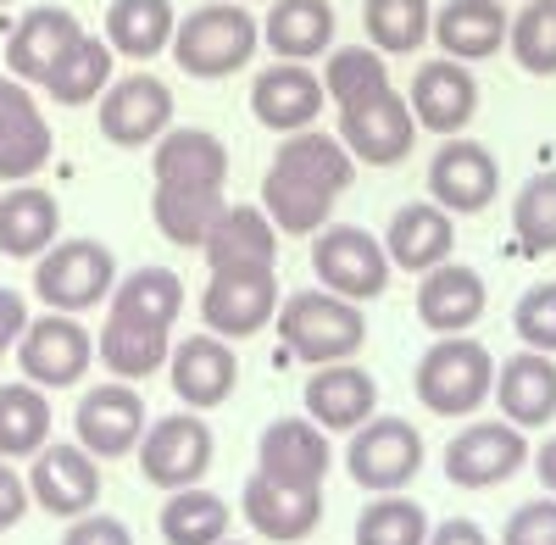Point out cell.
<instances>
[{"instance_id":"obj_1","label":"cell","mask_w":556,"mask_h":545,"mask_svg":"<svg viewBox=\"0 0 556 545\" xmlns=\"http://www.w3.org/2000/svg\"><path fill=\"white\" fill-rule=\"evenodd\" d=\"M156 195H151V217L162 240L201 251L206 229L217 223V212L228 206V145L206 128H167L156 140Z\"/></svg>"},{"instance_id":"obj_2","label":"cell","mask_w":556,"mask_h":545,"mask_svg":"<svg viewBox=\"0 0 556 545\" xmlns=\"http://www.w3.org/2000/svg\"><path fill=\"white\" fill-rule=\"evenodd\" d=\"M356 185V156L340 134L295 128L273 151V167L262 178V212L278 235H317L334 217V201Z\"/></svg>"},{"instance_id":"obj_3","label":"cell","mask_w":556,"mask_h":545,"mask_svg":"<svg viewBox=\"0 0 556 545\" xmlns=\"http://www.w3.org/2000/svg\"><path fill=\"white\" fill-rule=\"evenodd\" d=\"M112 312L96 340V356L112 368V379H151L173 356V324L184 312V284L173 267H134L123 284H112Z\"/></svg>"},{"instance_id":"obj_4","label":"cell","mask_w":556,"mask_h":545,"mask_svg":"<svg viewBox=\"0 0 556 545\" xmlns=\"http://www.w3.org/2000/svg\"><path fill=\"white\" fill-rule=\"evenodd\" d=\"M262 45V23L245 12V0H206L173 28V62L190 78H228L240 73Z\"/></svg>"},{"instance_id":"obj_5","label":"cell","mask_w":556,"mask_h":545,"mask_svg":"<svg viewBox=\"0 0 556 545\" xmlns=\"http://www.w3.org/2000/svg\"><path fill=\"white\" fill-rule=\"evenodd\" d=\"M273 324H278L285 351L295 362H312V368H323V362H351L367 340L362 306L334 295V290H301L290 301H278Z\"/></svg>"},{"instance_id":"obj_6","label":"cell","mask_w":556,"mask_h":545,"mask_svg":"<svg viewBox=\"0 0 556 545\" xmlns=\"http://www.w3.org/2000/svg\"><path fill=\"white\" fill-rule=\"evenodd\" d=\"M412 390L434 418H468L495 390V356L468 334H440V345H429L417 362Z\"/></svg>"},{"instance_id":"obj_7","label":"cell","mask_w":556,"mask_h":545,"mask_svg":"<svg viewBox=\"0 0 556 545\" xmlns=\"http://www.w3.org/2000/svg\"><path fill=\"white\" fill-rule=\"evenodd\" d=\"M340 140L362 167H395L417 145V117L406 96L384 78V84H367L362 96L340 101Z\"/></svg>"},{"instance_id":"obj_8","label":"cell","mask_w":556,"mask_h":545,"mask_svg":"<svg viewBox=\"0 0 556 545\" xmlns=\"http://www.w3.org/2000/svg\"><path fill=\"white\" fill-rule=\"evenodd\" d=\"M117 284V262L101 240H56L45 256H34V295L51 312H89Z\"/></svg>"},{"instance_id":"obj_9","label":"cell","mask_w":556,"mask_h":545,"mask_svg":"<svg viewBox=\"0 0 556 545\" xmlns=\"http://www.w3.org/2000/svg\"><path fill=\"white\" fill-rule=\"evenodd\" d=\"M278 312V279L273 262H223L212 267L206 295H201V324L223 340H245L273 324Z\"/></svg>"},{"instance_id":"obj_10","label":"cell","mask_w":556,"mask_h":545,"mask_svg":"<svg viewBox=\"0 0 556 545\" xmlns=\"http://www.w3.org/2000/svg\"><path fill=\"white\" fill-rule=\"evenodd\" d=\"M312 267L323 290H334L345 301H374L390 284V251L379 235L356 229V223H323L312 235Z\"/></svg>"},{"instance_id":"obj_11","label":"cell","mask_w":556,"mask_h":545,"mask_svg":"<svg viewBox=\"0 0 556 545\" xmlns=\"http://www.w3.org/2000/svg\"><path fill=\"white\" fill-rule=\"evenodd\" d=\"M424 468V434H417L406 418H367L362 429H351L345 445V473L367 490V495H384V490H406Z\"/></svg>"},{"instance_id":"obj_12","label":"cell","mask_w":556,"mask_h":545,"mask_svg":"<svg viewBox=\"0 0 556 545\" xmlns=\"http://www.w3.org/2000/svg\"><path fill=\"white\" fill-rule=\"evenodd\" d=\"M96 362V334H89L73 312H45V317H28V329L17 340V368L28 384L39 390H67L89 373Z\"/></svg>"},{"instance_id":"obj_13","label":"cell","mask_w":556,"mask_h":545,"mask_svg":"<svg viewBox=\"0 0 556 545\" xmlns=\"http://www.w3.org/2000/svg\"><path fill=\"white\" fill-rule=\"evenodd\" d=\"M212 429L206 418L195 413H173V418H156L139 434V473H146L156 490H184V484H201L206 468H212Z\"/></svg>"},{"instance_id":"obj_14","label":"cell","mask_w":556,"mask_h":545,"mask_svg":"<svg viewBox=\"0 0 556 545\" xmlns=\"http://www.w3.org/2000/svg\"><path fill=\"white\" fill-rule=\"evenodd\" d=\"M440 462H445V479L456 490H495V484H506L529 462V440H523L518 423H506V418L468 423L462 434L445 440V457Z\"/></svg>"},{"instance_id":"obj_15","label":"cell","mask_w":556,"mask_h":545,"mask_svg":"<svg viewBox=\"0 0 556 545\" xmlns=\"http://www.w3.org/2000/svg\"><path fill=\"white\" fill-rule=\"evenodd\" d=\"M101 134L123 151H139V145H156L162 134L173 128V89L151 73H128V78H112L101 89Z\"/></svg>"},{"instance_id":"obj_16","label":"cell","mask_w":556,"mask_h":545,"mask_svg":"<svg viewBox=\"0 0 556 545\" xmlns=\"http://www.w3.org/2000/svg\"><path fill=\"white\" fill-rule=\"evenodd\" d=\"M28 495H34V507H45L51 518L96 512V502H101V457H89L78 440L73 445L45 440L34 451V468H28Z\"/></svg>"},{"instance_id":"obj_17","label":"cell","mask_w":556,"mask_h":545,"mask_svg":"<svg viewBox=\"0 0 556 545\" xmlns=\"http://www.w3.org/2000/svg\"><path fill=\"white\" fill-rule=\"evenodd\" d=\"M78 445L101 462H117L128 451H139V434H146V401L139 390H128V379H112L101 390H84L78 413H73Z\"/></svg>"},{"instance_id":"obj_18","label":"cell","mask_w":556,"mask_h":545,"mask_svg":"<svg viewBox=\"0 0 556 545\" xmlns=\"http://www.w3.org/2000/svg\"><path fill=\"white\" fill-rule=\"evenodd\" d=\"M406 106L417 117V128H429V134H462L473 123L479 112V78L468 62H456V56H440V62H424L412 73V89H406Z\"/></svg>"},{"instance_id":"obj_19","label":"cell","mask_w":556,"mask_h":545,"mask_svg":"<svg viewBox=\"0 0 556 545\" xmlns=\"http://www.w3.org/2000/svg\"><path fill=\"white\" fill-rule=\"evenodd\" d=\"M167 379H173V395L190 406V413H212V406H223L228 395H235L240 362H235V351H228L223 334L201 329V334H190V340L173 345Z\"/></svg>"},{"instance_id":"obj_20","label":"cell","mask_w":556,"mask_h":545,"mask_svg":"<svg viewBox=\"0 0 556 545\" xmlns=\"http://www.w3.org/2000/svg\"><path fill=\"white\" fill-rule=\"evenodd\" d=\"M495 195H501L495 156L479 140L451 134L429 162V201H440L445 212H484V206H495Z\"/></svg>"},{"instance_id":"obj_21","label":"cell","mask_w":556,"mask_h":545,"mask_svg":"<svg viewBox=\"0 0 556 545\" xmlns=\"http://www.w3.org/2000/svg\"><path fill=\"white\" fill-rule=\"evenodd\" d=\"M56 140L51 123H45L39 101L28 96L23 78H0V178L7 185H23L34 178L45 162H51Z\"/></svg>"},{"instance_id":"obj_22","label":"cell","mask_w":556,"mask_h":545,"mask_svg":"<svg viewBox=\"0 0 556 545\" xmlns=\"http://www.w3.org/2000/svg\"><path fill=\"white\" fill-rule=\"evenodd\" d=\"M329 89H323V73H312L306 62H273L267 73H256L251 84V112L262 128L273 134H295V128H312Z\"/></svg>"},{"instance_id":"obj_23","label":"cell","mask_w":556,"mask_h":545,"mask_svg":"<svg viewBox=\"0 0 556 545\" xmlns=\"http://www.w3.org/2000/svg\"><path fill=\"white\" fill-rule=\"evenodd\" d=\"M245 518L256 534L295 545L323 523V484H290V479L256 473V479H245Z\"/></svg>"},{"instance_id":"obj_24","label":"cell","mask_w":556,"mask_h":545,"mask_svg":"<svg viewBox=\"0 0 556 545\" xmlns=\"http://www.w3.org/2000/svg\"><path fill=\"white\" fill-rule=\"evenodd\" d=\"M379 413V384L356 362H323L306 379V418L329 434H351Z\"/></svg>"},{"instance_id":"obj_25","label":"cell","mask_w":556,"mask_h":545,"mask_svg":"<svg viewBox=\"0 0 556 545\" xmlns=\"http://www.w3.org/2000/svg\"><path fill=\"white\" fill-rule=\"evenodd\" d=\"M484 317V279L462 262L417 272V324L434 334H468Z\"/></svg>"},{"instance_id":"obj_26","label":"cell","mask_w":556,"mask_h":545,"mask_svg":"<svg viewBox=\"0 0 556 545\" xmlns=\"http://www.w3.org/2000/svg\"><path fill=\"white\" fill-rule=\"evenodd\" d=\"M334 451H329V429H317L312 418H273L256 440V473L290 479V484H323Z\"/></svg>"},{"instance_id":"obj_27","label":"cell","mask_w":556,"mask_h":545,"mask_svg":"<svg viewBox=\"0 0 556 545\" xmlns=\"http://www.w3.org/2000/svg\"><path fill=\"white\" fill-rule=\"evenodd\" d=\"M501 418L518 429H545L556 418V356L545 351H518L495 368V390Z\"/></svg>"},{"instance_id":"obj_28","label":"cell","mask_w":556,"mask_h":545,"mask_svg":"<svg viewBox=\"0 0 556 545\" xmlns=\"http://www.w3.org/2000/svg\"><path fill=\"white\" fill-rule=\"evenodd\" d=\"M429 28H434V45L445 56L473 67V62H490L495 51H506L513 17H506V0H445Z\"/></svg>"},{"instance_id":"obj_29","label":"cell","mask_w":556,"mask_h":545,"mask_svg":"<svg viewBox=\"0 0 556 545\" xmlns=\"http://www.w3.org/2000/svg\"><path fill=\"white\" fill-rule=\"evenodd\" d=\"M384 251H390V267H406V272H429L440 262H451L456 251V223L440 201H412L390 217L384 229Z\"/></svg>"},{"instance_id":"obj_30","label":"cell","mask_w":556,"mask_h":545,"mask_svg":"<svg viewBox=\"0 0 556 545\" xmlns=\"http://www.w3.org/2000/svg\"><path fill=\"white\" fill-rule=\"evenodd\" d=\"M78 34L84 28H78V17L67 7H34V12H23V23L7 39V73L23 78V84H45L51 67H56V56L67 51Z\"/></svg>"},{"instance_id":"obj_31","label":"cell","mask_w":556,"mask_h":545,"mask_svg":"<svg viewBox=\"0 0 556 545\" xmlns=\"http://www.w3.org/2000/svg\"><path fill=\"white\" fill-rule=\"evenodd\" d=\"M56 229H62V206L51 190H39V185H12L7 195H0V256H45L56 245Z\"/></svg>"},{"instance_id":"obj_32","label":"cell","mask_w":556,"mask_h":545,"mask_svg":"<svg viewBox=\"0 0 556 545\" xmlns=\"http://www.w3.org/2000/svg\"><path fill=\"white\" fill-rule=\"evenodd\" d=\"M262 39L278 62H312L334 51V7L329 0H273Z\"/></svg>"},{"instance_id":"obj_33","label":"cell","mask_w":556,"mask_h":545,"mask_svg":"<svg viewBox=\"0 0 556 545\" xmlns=\"http://www.w3.org/2000/svg\"><path fill=\"white\" fill-rule=\"evenodd\" d=\"M173 0H112L106 7V45L128 62H151L173 45Z\"/></svg>"},{"instance_id":"obj_34","label":"cell","mask_w":556,"mask_h":545,"mask_svg":"<svg viewBox=\"0 0 556 545\" xmlns=\"http://www.w3.org/2000/svg\"><path fill=\"white\" fill-rule=\"evenodd\" d=\"M106 84H112V45L96 39V34H78L67 51L56 56L51 78H45L39 89L56 106H89V101H101Z\"/></svg>"},{"instance_id":"obj_35","label":"cell","mask_w":556,"mask_h":545,"mask_svg":"<svg viewBox=\"0 0 556 545\" xmlns=\"http://www.w3.org/2000/svg\"><path fill=\"white\" fill-rule=\"evenodd\" d=\"M206 251V267H223V262H273L278 256V229L262 206H223L217 223L201 240Z\"/></svg>"},{"instance_id":"obj_36","label":"cell","mask_w":556,"mask_h":545,"mask_svg":"<svg viewBox=\"0 0 556 545\" xmlns=\"http://www.w3.org/2000/svg\"><path fill=\"white\" fill-rule=\"evenodd\" d=\"M156 523L167 545H217L228 540V502L201 484H184V490H167V507Z\"/></svg>"},{"instance_id":"obj_37","label":"cell","mask_w":556,"mask_h":545,"mask_svg":"<svg viewBox=\"0 0 556 545\" xmlns=\"http://www.w3.org/2000/svg\"><path fill=\"white\" fill-rule=\"evenodd\" d=\"M51 440V401H45L39 384H7L0 390V457L17 462L34 457V451Z\"/></svg>"},{"instance_id":"obj_38","label":"cell","mask_w":556,"mask_h":545,"mask_svg":"<svg viewBox=\"0 0 556 545\" xmlns=\"http://www.w3.org/2000/svg\"><path fill=\"white\" fill-rule=\"evenodd\" d=\"M367 45L384 56H412L429 39V0H367L362 7Z\"/></svg>"},{"instance_id":"obj_39","label":"cell","mask_w":556,"mask_h":545,"mask_svg":"<svg viewBox=\"0 0 556 545\" xmlns=\"http://www.w3.org/2000/svg\"><path fill=\"white\" fill-rule=\"evenodd\" d=\"M424 540H429V512L401 490L374 495L356 518V545H424Z\"/></svg>"},{"instance_id":"obj_40","label":"cell","mask_w":556,"mask_h":545,"mask_svg":"<svg viewBox=\"0 0 556 545\" xmlns=\"http://www.w3.org/2000/svg\"><path fill=\"white\" fill-rule=\"evenodd\" d=\"M506 51L534 78L556 73V0H523V12L506 28Z\"/></svg>"},{"instance_id":"obj_41","label":"cell","mask_w":556,"mask_h":545,"mask_svg":"<svg viewBox=\"0 0 556 545\" xmlns=\"http://www.w3.org/2000/svg\"><path fill=\"white\" fill-rule=\"evenodd\" d=\"M513 235L523 245V256H545L556 251V173H534L513 201Z\"/></svg>"},{"instance_id":"obj_42","label":"cell","mask_w":556,"mask_h":545,"mask_svg":"<svg viewBox=\"0 0 556 545\" xmlns=\"http://www.w3.org/2000/svg\"><path fill=\"white\" fill-rule=\"evenodd\" d=\"M384 51H374V45H340V51H329V62H323V89H329V101H351L362 96L367 84H384Z\"/></svg>"},{"instance_id":"obj_43","label":"cell","mask_w":556,"mask_h":545,"mask_svg":"<svg viewBox=\"0 0 556 545\" xmlns=\"http://www.w3.org/2000/svg\"><path fill=\"white\" fill-rule=\"evenodd\" d=\"M513 329H518V340H523L529 351L556 356V284L523 290V301H518V312H513Z\"/></svg>"},{"instance_id":"obj_44","label":"cell","mask_w":556,"mask_h":545,"mask_svg":"<svg viewBox=\"0 0 556 545\" xmlns=\"http://www.w3.org/2000/svg\"><path fill=\"white\" fill-rule=\"evenodd\" d=\"M501 545H556V495L523 502L501 529Z\"/></svg>"},{"instance_id":"obj_45","label":"cell","mask_w":556,"mask_h":545,"mask_svg":"<svg viewBox=\"0 0 556 545\" xmlns=\"http://www.w3.org/2000/svg\"><path fill=\"white\" fill-rule=\"evenodd\" d=\"M62 545H134V534H128V523H123V518L84 512V518H73V523H67Z\"/></svg>"},{"instance_id":"obj_46","label":"cell","mask_w":556,"mask_h":545,"mask_svg":"<svg viewBox=\"0 0 556 545\" xmlns=\"http://www.w3.org/2000/svg\"><path fill=\"white\" fill-rule=\"evenodd\" d=\"M23 329H28V301H23L12 284H0V362L17 351Z\"/></svg>"},{"instance_id":"obj_47","label":"cell","mask_w":556,"mask_h":545,"mask_svg":"<svg viewBox=\"0 0 556 545\" xmlns=\"http://www.w3.org/2000/svg\"><path fill=\"white\" fill-rule=\"evenodd\" d=\"M28 512V479L0 457V529H17Z\"/></svg>"},{"instance_id":"obj_48","label":"cell","mask_w":556,"mask_h":545,"mask_svg":"<svg viewBox=\"0 0 556 545\" xmlns=\"http://www.w3.org/2000/svg\"><path fill=\"white\" fill-rule=\"evenodd\" d=\"M424 545H490V540H484V529L473 518H445L440 529H429Z\"/></svg>"},{"instance_id":"obj_49","label":"cell","mask_w":556,"mask_h":545,"mask_svg":"<svg viewBox=\"0 0 556 545\" xmlns=\"http://www.w3.org/2000/svg\"><path fill=\"white\" fill-rule=\"evenodd\" d=\"M534 473H540V484H545V495H556V434L540 445V457H534Z\"/></svg>"},{"instance_id":"obj_50","label":"cell","mask_w":556,"mask_h":545,"mask_svg":"<svg viewBox=\"0 0 556 545\" xmlns=\"http://www.w3.org/2000/svg\"><path fill=\"white\" fill-rule=\"evenodd\" d=\"M217 545H240V540H217Z\"/></svg>"},{"instance_id":"obj_51","label":"cell","mask_w":556,"mask_h":545,"mask_svg":"<svg viewBox=\"0 0 556 545\" xmlns=\"http://www.w3.org/2000/svg\"><path fill=\"white\" fill-rule=\"evenodd\" d=\"M0 7H7V0H0Z\"/></svg>"}]
</instances>
